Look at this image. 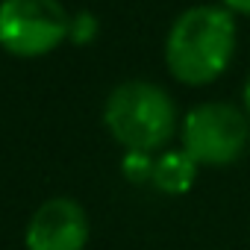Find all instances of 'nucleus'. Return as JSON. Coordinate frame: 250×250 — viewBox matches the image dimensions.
I'll return each instance as SVG.
<instances>
[{"label": "nucleus", "mask_w": 250, "mask_h": 250, "mask_svg": "<svg viewBox=\"0 0 250 250\" xmlns=\"http://www.w3.org/2000/svg\"><path fill=\"white\" fill-rule=\"evenodd\" d=\"M153 165H156V159L150 153H127L121 159V174L127 177L130 183L142 186V183L153 180Z\"/></svg>", "instance_id": "7"}, {"label": "nucleus", "mask_w": 250, "mask_h": 250, "mask_svg": "<svg viewBox=\"0 0 250 250\" xmlns=\"http://www.w3.org/2000/svg\"><path fill=\"white\" fill-rule=\"evenodd\" d=\"M183 150L203 168H227L250 145V118L235 103L209 100L186 112L180 124Z\"/></svg>", "instance_id": "3"}, {"label": "nucleus", "mask_w": 250, "mask_h": 250, "mask_svg": "<svg viewBox=\"0 0 250 250\" xmlns=\"http://www.w3.org/2000/svg\"><path fill=\"white\" fill-rule=\"evenodd\" d=\"M103 124L127 153H153L177 133V106L162 85L127 80L106 97Z\"/></svg>", "instance_id": "2"}, {"label": "nucleus", "mask_w": 250, "mask_h": 250, "mask_svg": "<svg viewBox=\"0 0 250 250\" xmlns=\"http://www.w3.org/2000/svg\"><path fill=\"white\" fill-rule=\"evenodd\" d=\"M71 15L59 0H0V47L12 56H44L68 39Z\"/></svg>", "instance_id": "4"}, {"label": "nucleus", "mask_w": 250, "mask_h": 250, "mask_svg": "<svg viewBox=\"0 0 250 250\" xmlns=\"http://www.w3.org/2000/svg\"><path fill=\"white\" fill-rule=\"evenodd\" d=\"M241 109H244L247 118H250V71H247V77H244V88H241Z\"/></svg>", "instance_id": "10"}, {"label": "nucleus", "mask_w": 250, "mask_h": 250, "mask_svg": "<svg viewBox=\"0 0 250 250\" xmlns=\"http://www.w3.org/2000/svg\"><path fill=\"white\" fill-rule=\"evenodd\" d=\"M94 36H97V18H94L91 12H77V15H71L68 39H71L74 44H88V42H94Z\"/></svg>", "instance_id": "8"}, {"label": "nucleus", "mask_w": 250, "mask_h": 250, "mask_svg": "<svg viewBox=\"0 0 250 250\" xmlns=\"http://www.w3.org/2000/svg\"><path fill=\"white\" fill-rule=\"evenodd\" d=\"M197 162L180 147V150H165L156 165H153V186L162 194H186L191 191L194 180H197Z\"/></svg>", "instance_id": "6"}, {"label": "nucleus", "mask_w": 250, "mask_h": 250, "mask_svg": "<svg viewBox=\"0 0 250 250\" xmlns=\"http://www.w3.org/2000/svg\"><path fill=\"white\" fill-rule=\"evenodd\" d=\"M88 232V215L77 200L50 197L30 215L24 244L27 250H85Z\"/></svg>", "instance_id": "5"}, {"label": "nucleus", "mask_w": 250, "mask_h": 250, "mask_svg": "<svg viewBox=\"0 0 250 250\" xmlns=\"http://www.w3.org/2000/svg\"><path fill=\"white\" fill-rule=\"evenodd\" d=\"M235 18L224 6H191L177 15L165 39V65L183 85H209L232 62Z\"/></svg>", "instance_id": "1"}, {"label": "nucleus", "mask_w": 250, "mask_h": 250, "mask_svg": "<svg viewBox=\"0 0 250 250\" xmlns=\"http://www.w3.org/2000/svg\"><path fill=\"white\" fill-rule=\"evenodd\" d=\"M224 9L232 15H250V0H224Z\"/></svg>", "instance_id": "9"}]
</instances>
